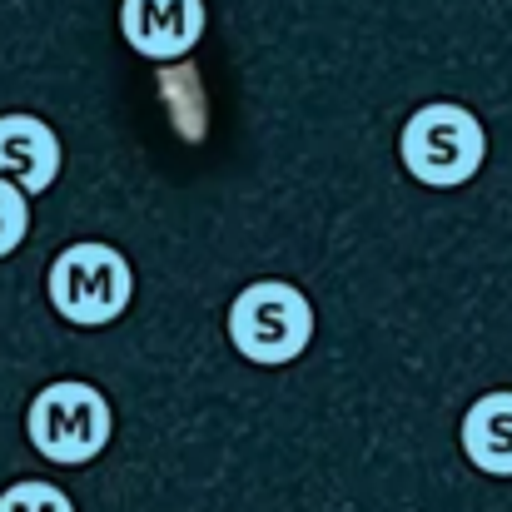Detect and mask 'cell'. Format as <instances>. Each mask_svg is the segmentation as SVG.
<instances>
[{"label":"cell","instance_id":"3","mask_svg":"<svg viewBox=\"0 0 512 512\" xmlns=\"http://www.w3.org/2000/svg\"><path fill=\"white\" fill-rule=\"evenodd\" d=\"M45 289H50V304L65 324L75 329H110L125 309H130V294H135V274H130V259L100 239H85V244H70L55 254L50 274H45Z\"/></svg>","mask_w":512,"mask_h":512},{"label":"cell","instance_id":"8","mask_svg":"<svg viewBox=\"0 0 512 512\" xmlns=\"http://www.w3.org/2000/svg\"><path fill=\"white\" fill-rule=\"evenodd\" d=\"M155 90H160V105H165V115H170L174 135L189 140V145H199V140L209 135V95H204L199 65H194V60L165 65L160 80H155Z\"/></svg>","mask_w":512,"mask_h":512},{"label":"cell","instance_id":"6","mask_svg":"<svg viewBox=\"0 0 512 512\" xmlns=\"http://www.w3.org/2000/svg\"><path fill=\"white\" fill-rule=\"evenodd\" d=\"M0 174L25 194H45L60 174V140L35 115H0Z\"/></svg>","mask_w":512,"mask_h":512},{"label":"cell","instance_id":"2","mask_svg":"<svg viewBox=\"0 0 512 512\" xmlns=\"http://www.w3.org/2000/svg\"><path fill=\"white\" fill-rule=\"evenodd\" d=\"M398 155H403V170L413 174L418 184L458 189V184H468L473 174L483 170V160H488V130H483V120L468 105L433 100V105H423V110L408 115L403 140H398Z\"/></svg>","mask_w":512,"mask_h":512},{"label":"cell","instance_id":"7","mask_svg":"<svg viewBox=\"0 0 512 512\" xmlns=\"http://www.w3.org/2000/svg\"><path fill=\"white\" fill-rule=\"evenodd\" d=\"M463 453L478 473L512 478V393H488L463 418Z\"/></svg>","mask_w":512,"mask_h":512},{"label":"cell","instance_id":"9","mask_svg":"<svg viewBox=\"0 0 512 512\" xmlns=\"http://www.w3.org/2000/svg\"><path fill=\"white\" fill-rule=\"evenodd\" d=\"M25 234H30V199L15 179L0 174V259L15 254L25 244Z\"/></svg>","mask_w":512,"mask_h":512},{"label":"cell","instance_id":"1","mask_svg":"<svg viewBox=\"0 0 512 512\" xmlns=\"http://www.w3.org/2000/svg\"><path fill=\"white\" fill-rule=\"evenodd\" d=\"M314 339V304L284 279H254L229 299V343L259 368L294 363Z\"/></svg>","mask_w":512,"mask_h":512},{"label":"cell","instance_id":"4","mask_svg":"<svg viewBox=\"0 0 512 512\" xmlns=\"http://www.w3.org/2000/svg\"><path fill=\"white\" fill-rule=\"evenodd\" d=\"M25 433H30V448L40 458L65 463V468H80V463H95L110 448L115 413H110V398L95 383L60 378V383H45L30 398Z\"/></svg>","mask_w":512,"mask_h":512},{"label":"cell","instance_id":"10","mask_svg":"<svg viewBox=\"0 0 512 512\" xmlns=\"http://www.w3.org/2000/svg\"><path fill=\"white\" fill-rule=\"evenodd\" d=\"M0 512H75V503H70L55 483L30 478V483H10V488L0 493Z\"/></svg>","mask_w":512,"mask_h":512},{"label":"cell","instance_id":"5","mask_svg":"<svg viewBox=\"0 0 512 512\" xmlns=\"http://www.w3.org/2000/svg\"><path fill=\"white\" fill-rule=\"evenodd\" d=\"M120 30L155 65L184 60L204 35V0H120Z\"/></svg>","mask_w":512,"mask_h":512}]
</instances>
